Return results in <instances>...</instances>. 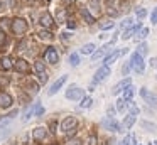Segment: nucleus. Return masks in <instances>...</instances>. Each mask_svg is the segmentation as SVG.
<instances>
[{
  "label": "nucleus",
  "instance_id": "1",
  "mask_svg": "<svg viewBox=\"0 0 157 145\" xmlns=\"http://www.w3.org/2000/svg\"><path fill=\"white\" fill-rule=\"evenodd\" d=\"M76 127H78V118H75V116L64 118V120H63V123H61V130L64 132L68 137L76 132Z\"/></svg>",
  "mask_w": 157,
  "mask_h": 145
},
{
  "label": "nucleus",
  "instance_id": "2",
  "mask_svg": "<svg viewBox=\"0 0 157 145\" xmlns=\"http://www.w3.org/2000/svg\"><path fill=\"white\" fill-rule=\"evenodd\" d=\"M10 29L14 34H19V36H21V34H24L25 30H27V22H25L24 19H15L14 22H12Z\"/></svg>",
  "mask_w": 157,
  "mask_h": 145
},
{
  "label": "nucleus",
  "instance_id": "3",
  "mask_svg": "<svg viewBox=\"0 0 157 145\" xmlns=\"http://www.w3.org/2000/svg\"><path fill=\"white\" fill-rule=\"evenodd\" d=\"M130 64H132V67L137 71V73H142V71H144V59H142V56H140L139 52H133L132 54Z\"/></svg>",
  "mask_w": 157,
  "mask_h": 145
},
{
  "label": "nucleus",
  "instance_id": "4",
  "mask_svg": "<svg viewBox=\"0 0 157 145\" xmlns=\"http://www.w3.org/2000/svg\"><path fill=\"white\" fill-rule=\"evenodd\" d=\"M54 22H56V20L52 19V15H51V13H48V12L42 13L41 19H39V24H41L42 27H46V29H51V27H54Z\"/></svg>",
  "mask_w": 157,
  "mask_h": 145
},
{
  "label": "nucleus",
  "instance_id": "5",
  "mask_svg": "<svg viewBox=\"0 0 157 145\" xmlns=\"http://www.w3.org/2000/svg\"><path fill=\"white\" fill-rule=\"evenodd\" d=\"M140 96H142L144 100L150 105V106H157V96H155V94H152V93H149L145 88H142V90H140Z\"/></svg>",
  "mask_w": 157,
  "mask_h": 145
},
{
  "label": "nucleus",
  "instance_id": "6",
  "mask_svg": "<svg viewBox=\"0 0 157 145\" xmlns=\"http://www.w3.org/2000/svg\"><path fill=\"white\" fill-rule=\"evenodd\" d=\"M106 76H110V69H108V66H103V67H100V69L96 71L95 78H93V84H95V83H100V81H103Z\"/></svg>",
  "mask_w": 157,
  "mask_h": 145
},
{
  "label": "nucleus",
  "instance_id": "7",
  "mask_svg": "<svg viewBox=\"0 0 157 145\" xmlns=\"http://www.w3.org/2000/svg\"><path fill=\"white\" fill-rule=\"evenodd\" d=\"M66 98L68 100H79V98H83V90H79L76 86H71L66 91Z\"/></svg>",
  "mask_w": 157,
  "mask_h": 145
},
{
  "label": "nucleus",
  "instance_id": "8",
  "mask_svg": "<svg viewBox=\"0 0 157 145\" xmlns=\"http://www.w3.org/2000/svg\"><path fill=\"white\" fill-rule=\"evenodd\" d=\"M15 69L19 71V73H22V74H27L29 71H31V67H29V63L25 59H17L15 61Z\"/></svg>",
  "mask_w": 157,
  "mask_h": 145
},
{
  "label": "nucleus",
  "instance_id": "9",
  "mask_svg": "<svg viewBox=\"0 0 157 145\" xmlns=\"http://www.w3.org/2000/svg\"><path fill=\"white\" fill-rule=\"evenodd\" d=\"M101 125L106 128V130H112V132H120V125L117 123L113 118H105V120L101 121Z\"/></svg>",
  "mask_w": 157,
  "mask_h": 145
},
{
  "label": "nucleus",
  "instance_id": "10",
  "mask_svg": "<svg viewBox=\"0 0 157 145\" xmlns=\"http://www.w3.org/2000/svg\"><path fill=\"white\" fill-rule=\"evenodd\" d=\"M46 59H48V63H51V64L58 63L59 56H58V52H56L54 47H48V51H46Z\"/></svg>",
  "mask_w": 157,
  "mask_h": 145
},
{
  "label": "nucleus",
  "instance_id": "11",
  "mask_svg": "<svg viewBox=\"0 0 157 145\" xmlns=\"http://www.w3.org/2000/svg\"><path fill=\"white\" fill-rule=\"evenodd\" d=\"M66 79H68V76H61L58 81H54V84H52V86H51V90H49V94L52 96V94H56V93H58V91H59V88H61L63 84L66 83Z\"/></svg>",
  "mask_w": 157,
  "mask_h": 145
},
{
  "label": "nucleus",
  "instance_id": "12",
  "mask_svg": "<svg viewBox=\"0 0 157 145\" xmlns=\"http://www.w3.org/2000/svg\"><path fill=\"white\" fill-rule=\"evenodd\" d=\"M130 83H132V81H130L128 78H127V79H123V81H120L118 84H115V86H113L112 93H113V94H118L120 91H123V90H125L127 86H130Z\"/></svg>",
  "mask_w": 157,
  "mask_h": 145
},
{
  "label": "nucleus",
  "instance_id": "13",
  "mask_svg": "<svg viewBox=\"0 0 157 145\" xmlns=\"http://www.w3.org/2000/svg\"><path fill=\"white\" fill-rule=\"evenodd\" d=\"M12 105V96L7 93H0V106L2 108H9Z\"/></svg>",
  "mask_w": 157,
  "mask_h": 145
},
{
  "label": "nucleus",
  "instance_id": "14",
  "mask_svg": "<svg viewBox=\"0 0 157 145\" xmlns=\"http://www.w3.org/2000/svg\"><path fill=\"white\" fill-rule=\"evenodd\" d=\"M133 123H135V116H133V115H128V116L123 120V125H120V132H125V128H130Z\"/></svg>",
  "mask_w": 157,
  "mask_h": 145
},
{
  "label": "nucleus",
  "instance_id": "15",
  "mask_svg": "<svg viewBox=\"0 0 157 145\" xmlns=\"http://www.w3.org/2000/svg\"><path fill=\"white\" fill-rule=\"evenodd\" d=\"M10 67H12V59L10 57H0V69L9 71Z\"/></svg>",
  "mask_w": 157,
  "mask_h": 145
},
{
  "label": "nucleus",
  "instance_id": "16",
  "mask_svg": "<svg viewBox=\"0 0 157 145\" xmlns=\"http://www.w3.org/2000/svg\"><path fill=\"white\" fill-rule=\"evenodd\" d=\"M139 29H140V24H139V25H135V27H130L128 30H125V32H123L122 39H123V40H125V39H130V37H132L133 34H135L137 30H139Z\"/></svg>",
  "mask_w": 157,
  "mask_h": 145
},
{
  "label": "nucleus",
  "instance_id": "17",
  "mask_svg": "<svg viewBox=\"0 0 157 145\" xmlns=\"http://www.w3.org/2000/svg\"><path fill=\"white\" fill-rule=\"evenodd\" d=\"M32 135H34V138H36V140H42V138L46 137V128H44V127L36 128V130H34V133H32Z\"/></svg>",
  "mask_w": 157,
  "mask_h": 145
},
{
  "label": "nucleus",
  "instance_id": "18",
  "mask_svg": "<svg viewBox=\"0 0 157 145\" xmlns=\"http://www.w3.org/2000/svg\"><path fill=\"white\" fill-rule=\"evenodd\" d=\"M120 54H122V51H115V52H112L110 56H106V59H105V66H108V64H112L113 61L117 59V57H120Z\"/></svg>",
  "mask_w": 157,
  "mask_h": 145
},
{
  "label": "nucleus",
  "instance_id": "19",
  "mask_svg": "<svg viewBox=\"0 0 157 145\" xmlns=\"http://www.w3.org/2000/svg\"><path fill=\"white\" fill-rule=\"evenodd\" d=\"M140 125H142V128H147L149 132H157V125L150 123V121H145V120H142V121H140Z\"/></svg>",
  "mask_w": 157,
  "mask_h": 145
},
{
  "label": "nucleus",
  "instance_id": "20",
  "mask_svg": "<svg viewBox=\"0 0 157 145\" xmlns=\"http://www.w3.org/2000/svg\"><path fill=\"white\" fill-rule=\"evenodd\" d=\"M81 15L85 17V20H86L88 24H93V22H95V19H93V15L88 12V9H81Z\"/></svg>",
  "mask_w": 157,
  "mask_h": 145
},
{
  "label": "nucleus",
  "instance_id": "21",
  "mask_svg": "<svg viewBox=\"0 0 157 145\" xmlns=\"http://www.w3.org/2000/svg\"><path fill=\"white\" fill-rule=\"evenodd\" d=\"M95 52V44H85L81 49V54H93Z\"/></svg>",
  "mask_w": 157,
  "mask_h": 145
},
{
  "label": "nucleus",
  "instance_id": "22",
  "mask_svg": "<svg viewBox=\"0 0 157 145\" xmlns=\"http://www.w3.org/2000/svg\"><path fill=\"white\" fill-rule=\"evenodd\" d=\"M133 93H135L133 86H127L125 88V94H123V100H130V98L133 96Z\"/></svg>",
  "mask_w": 157,
  "mask_h": 145
},
{
  "label": "nucleus",
  "instance_id": "23",
  "mask_svg": "<svg viewBox=\"0 0 157 145\" xmlns=\"http://www.w3.org/2000/svg\"><path fill=\"white\" fill-rule=\"evenodd\" d=\"M39 37H41L42 40H51L54 36H52L51 32H48V30H41V32H39Z\"/></svg>",
  "mask_w": 157,
  "mask_h": 145
},
{
  "label": "nucleus",
  "instance_id": "24",
  "mask_svg": "<svg viewBox=\"0 0 157 145\" xmlns=\"http://www.w3.org/2000/svg\"><path fill=\"white\" fill-rule=\"evenodd\" d=\"M34 67H36V73H37V74H41V73H46V71H44V64H42L41 61H37Z\"/></svg>",
  "mask_w": 157,
  "mask_h": 145
},
{
  "label": "nucleus",
  "instance_id": "25",
  "mask_svg": "<svg viewBox=\"0 0 157 145\" xmlns=\"http://www.w3.org/2000/svg\"><path fill=\"white\" fill-rule=\"evenodd\" d=\"M9 83H10V79H9L7 76H0V90H2V88H5Z\"/></svg>",
  "mask_w": 157,
  "mask_h": 145
},
{
  "label": "nucleus",
  "instance_id": "26",
  "mask_svg": "<svg viewBox=\"0 0 157 145\" xmlns=\"http://www.w3.org/2000/svg\"><path fill=\"white\" fill-rule=\"evenodd\" d=\"M91 103H93V100H91V98H83L81 106H83V108H90V106H91Z\"/></svg>",
  "mask_w": 157,
  "mask_h": 145
},
{
  "label": "nucleus",
  "instance_id": "27",
  "mask_svg": "<svg viewBox=\"0 0 157 145\" xmlns=\"http://www.w3.org/2000/svg\"><path fill=\"white\" fill-rule=\"evenodd\" d=\"M69 61H71V64H73V66H78V64H79V56H78V54H71Z\"/></svg>",
  "mask_w": 157,
  "mask_h": 145
},
{
  "label": "nucleus",
  "instance_id": "28",
  "mask_svg": "<svg viewBox=\"0 0 157 145\" xmlns=\"http://www.w3.org/2000/svg\"><path fill=\"white\" fill-rule=\"evenodd\" d=\"M103 54H105V49H100L96 52H93V61H98L100 57H103Z\"/></svg>",
  "mask_w": 157,
  "mask_h": 145
},
{
  "label": "nucleus",
  "instance_id": "29",
  "mask_svg": "<svg viewBox=\"0 0 157 145\" xmlns=\"http://www.w3.org/2000/svg\"><path fill=\"white\" fill-rule=\"evenodd\" d=\"M27 88H29V91H31L32 94L37 93V90H39V86H37L36 83H27Z\"/></svg>",
  "mask_w": 157,
  "mask_h": 145
},
{
  "label": "nucleus",
  "instance_id": "30",
  "mask_svg": "<svg viewBox=\"0 0 157 145\" xmlns=\"http://www.w3.org/2000/svg\"><path fill=\"white\" fill-rule=\"evenodd\" d=\"M66 145H83L81 138H71L69 142H66Z\"/></svg>",
  "mask_w": 157,
  "mask_h": 145
},
{
  "label": "nucleus",
  "instance_id": "31",
  "mask_svg": "<svg viewBox=\"0 0 157 145\" xmlns=\"http://www.w3.org/2000/svg\"><path fill=\"white\" fill-rule=\"evenodd\" d=\"M147 51H149V46H147L145 42H144V44H140V46H139V54H140V56H142V54H145Z\"/></svg>",
  "mask_w": 157,
  "mask_h": 145
},
{
  "label": "nucleus",
  "instance_id": "32",
  "mask_svg": "<svg viewBox=\"0 0 157 145\" xmlns=\"http://www.w3.org/2000/svg\"><path fill=\"white\" fill-rule=\"evenodd\" d=\"M117 110H118V111L125 110V100H118V101H117Z\"/></svg>",
  "mask_w": 157,
  "mask_h": 145
},
{
  "label": "nucleus",
  "instance_id": "33",
  "mask_svg": "<svg viewBox=\"0 0 157 145\" xmlns=\"http://www.w3.org/2000/svg\"><path fill=\"white\" fill-rule=\"evenodd\" d=\"M137 17H139V19H144V17H145L147 15V10L145 9H137Z\"/></svg>",
  "mask_w": 157,
  "mask_h": 145
},
{
  "label": "nucleus",
  "instance_id": "34",
  "mask_svg": "<svg viewBox=\"0 0 157 145\" xmlns=\"http://www.w3.org/2000/svg\"><path fill=\"white\" fill-rule=\"evenodd\" d=\"M31 115H32V108H27V110L24 111V116H22V120H24V121H27L29 118H31Z\"/></svg>",
  "mask_w": 157,
  "mask_h": 145
},
{
  "label": "nucleus",
  "instance_id": "35",
  "mask_svg": "<svg viewBox=\"0 0 157 145\" xmlns=\"http://www.w3.org/2000/svg\"><path fill=\"white\" fill-rule=\"evenodd\" d=\"M147 36H149V29H142V30H140V34L137 36V39H145Z\"/></svg>",
  "mask_w": 157,
  "mask_h": 145
},
{
  "label": "nucleus",
  "instance_id": "36",
  "mask_svg": "<svg viewBox=\"0 0 157 145\" xmlns=\"http://www.w3.org/2000/svg\"><path fill=\"white\" fill-rule=\"evenodd\" d=\"M113 27V22H103V24H100V29H112Z\"/></svg>",
  "mask_w": 157,
  "mask_h": 145
},
{
  "label": "nucleus",
  "instance_id": "37",
  "mask_svg": "<svg viewBox=\"0 0 157 145\" xmlns=\"http://www.w3.org/2000/svg\"><path fill=\"white\" fill-rule=\"evenodd\" d=\"M137 113H139V108H137L135 105H132V106H130V115H133V116H135Z\"/></svg>",
  "mask_w": 157,
  "mask_h": 145
},
{
  "label": "nucleus",
  "instance_id": "38",
  "mask_svg": "<svg viewBox=\"0 0 157 145\" xmlns=\"http://www.w3.org/2000/svg\"><path fill=\"white\" fill-rule=\"evenodd\" d=\"M39 81H41V83H46V81H48V74L41 73V74H39Z\"/></svg>",
  "mask_w": 157,
  "mask_h": 145
},
{
  "label": "nucleus",
  "instance_id": "39",
  "mask_svg": "<svg viewBox=\"0 0 157 145\" xmlns=\"http://www.w3.org/2000/svg\"><path fill=\"white\" fill-rule=\"evenodd\" d=\"M42 113H44V108H42L41 105H37V106H36V115L39 116V115H42Z\"/></svg>",
  "mask_w": 157,
  "mask_h": 145
},
{
  "label": "nucleus",
  "instance_id": "40",
  "mask_svg": "<svg viewBox=\"0 0 157 145\" xmlns=\"http://www.w3.org/2000/svg\"><path fill=\"white\" fill-rule=\"evenodd\" d=\"M58 20H59V22L64 20V10H59V12H58Z\"/></svg>",
  "mask_w": 157,
  "mask_h": 145
},
{
  "label": "nucleus",
  "instance_id": "41",
  "mask_svg": "<svg viewBox=\"0 0 157 145\" xmlns=\"http://www.w3.org/2000/svg\"><path fill=\"white\" fill-rule=\"evenodd\" d=\"M17 113H19V111H17V110H12V111H10V113H9V115H7V118H9V120H12V118H14V116H15V115H17Z\"/></svg>",
  "mask_w": 157,
  "mask_h": 145
},
{
  "label": "nucleus",
  "instance_id": "42",
  "mask_svg": "<svg viewBox=\"0 0 157 145\" xmlns=\"http://www.w3.org/2000/svg\"><path fill=\"white\" fill-rule=\"evenodd\" d=\"M130 24H132V19H125V20L122 22V27H128Z\"/></svg>",
  "mask_w": 157,
  "mask_h": 145
},
{
  "label": "nucleus",
  "instance_id": "43",
  "mask_svg": "<svg viewBox=\"0 0 157 145\" xmlns=\"http://www.w3.org/2000/svg\"><path fill=\"white\" fill-rule=\"evenodd\" d=\"M0 25L4 27V29H5V27H9V20L7 19H2V20H0Z\"/></svg>",
  "mask_w": 157,
  "mask_h": 145
},
{
  "label": "nucleus",
  "instance_id": "44",
  "mask_svg": "<svg viewBox=\"0 0 157 145\" xmlns=\"http://www.w3.org/2000/svg\"><path fill=\"white\" fill-rule=\"evenodd\" d=\"M152 24H157V9L152 12Z\"/></svg>",
  "mask_w": 157,
  "mask_h": 145
},
{
  "label": "nucleus",
  "instance_id": "45",
  "mask_svg": "<svg viewBox=\"0 0 157 145\" xmlns=\"http://www.w3.org/2000/svg\"><path fill=\"white\" fill-rule=\"evenodd\" d=\"M2 44H5V34L0 30V46H2Z\"/></svg>",
  "mask_w": 157,
  "mask_h": 145
},
{
  "label": "nucleus",
  "instance_id": "46",
  "mask_svg": "<svg viewBox=\"0 0 157 145\" xmlns=\"http://www.w3.org/2000/svg\"><path fill=\"white\" fill-rule=\"evenodd\" d=\"M128 71H130V66H128V64H125V66H123V69H122V73L127 76V74H128Z\"/></svg>",
  "mask_w": 157,
  "mask_h": 145
},
{
  "label": "nucleus",
  "instance_id": "47",
  "mask_svg": "<svg viewBox=\"0 0 157 145\" xmlns=\"http://www.w3.org/2000/svg\"><path fill=\"white\" fill-rule=\"evenodd\" d=\"M69 39H71V34H68V32L63 34V40H69Z\"/></svg>",
  "mask_w": 157,
  "mask_h": 145
},
{
  "label": "nucleus",
  "instance_id": "48",
  "mask_svg": "<svg viewBox=\"0 0 157 145\" xmlns=\"http://www.w3.org/2000/svg\"><path fill=\"white\" fill-rule=\"evenodd\" d=\"M150 66H152V67H157V57H154V59H150Z\"/></svg>",
  "mask_w": 157,
  "mask_h": 145
},
{
  "label": "nucleus",
  "instance_id": "49",
  "mask_svg": "<svg viewBox=\"0 0 157 145\" xmlns=\"http://www.w3.org/2000/svg\"><path fill=\"white\" fill-rule=\"evenodd\" d=\"M90 145H96V138H95V137L90 138Z\"/></svg>",
  "mask_w": 157,
  "mask_h": 145
},
{
  "label": "nucleus",
  "instance_id": "50",
  "mask_svg": "<svg viewBox=\"0 0 157 145\" xmlns=\"http://www.w3.org/2000/svg\"><path fill=\"white\" fill-rule=\"evenodd\" d=\"M73 2H75V0H64V3H66V5H71Z\"/></svg>",
  "mask_w": 157,
  "mask_h": 145
},
{
  "label": "nucleus",
  "instance_id": "51",
  "mask_svg": "<svg viewBox=\"0 0 157 145\" xmlns=\"http://www.w3.org/2000/svg\"><path fill=\"white\" fill-rule=\"evenodd\" d=\"M152 143H154V145H157V142H152Z\"/></svg>",
  "mask_w": 157,
  "mask_h": 145
},
{
  "label": "nucleus",
  "instance_id": "52",
  "mask_svg": "<svg viewBox=\"0 0 157 145\" xmlns=\"http://www.w3.org/2000/svg\"><path fill=\"white\" fill-rule=\"evenodd\" d=\"M0 9H2V2H0Z\"/></svg>",
  "mask_w": 157,
  "mask_h": 145
}]
</instances>
